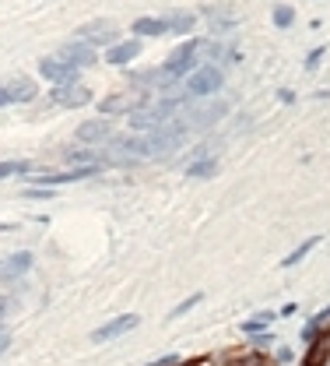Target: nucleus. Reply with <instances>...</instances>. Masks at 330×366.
I'll return each instance as SVG.
<instances>
[{"instance_id": "16", "label": "nucleus", "mask_w": 330, "mask_h": 366, "mask_svg": "<svg viewBox=\"0 0 330 366\" xmlns=\"http://www.w3.org/2000/svg\"><path fill=\"white\" fill-rule=\"evenodd\" d=\"M193 21H197L193 11H172V14L165 18V28H169L172 36H190V32H193Z\"/></svg>"}, {"instance_id": "5", "label": "nucleus", "mask_w": 330, "mask_h": 366, "mask_svg": "<svg viewBox=\"0 0 330 366\" xmlns=\"http://www.w3.org/2000/svg\"><path fill=\"white\" fill-rule=\"evenodd\" d=\"M53 103L64 106V109H81L92 103V88L84 81H74V85H53Z\"/></svg>"}, {"instance_id": "31", "label": "nucleus", "mask_w": 330, "mask_h": 366, "mask_svg": "<svg viewBox=\"0 0 330 366\" xmlns=\"http://www.w3.org/2000/svg\"><path fill=\"white\" fill-rule=\"evenodd\" d=\"M4 314H8V299L0 296V321H4Z\"/></svg>"}, {"instance_id": "8", "label": "nucleus", "mask_w": 330, "mask_h": 366, "mask_svg": "<svg viewBox=\"0 0 330 366\" xmlns=\"http://www.w3.org/2000/svg\"><path fill=\"white\" fill-rule=\"evenodd\" d=\"M141 324V317L137 314H123V317H113V321H106L102 327H95L92 331V342L99 345V342H113V338H119V334H127V331H134Z\"/></svg>"}, {"instance_id": "13", "label": "nucleus", "mask_w": 330, "mask_h": 366, "mask_svg": "<svg viewBox=\"0 0 330 366\" xmlns=\"http://www.w3.org/2000/svg\"><path fill=\"white\" fill-rule=\"evenodd\" d=\"M204 18H207V32L215 36H225L235 28V14H228L225 8H204Z\"/></svg>"}, {"instance_id": "33", "label": "nucleus", "mask_w": 330, "mask_h": 366, "mask_svg": "<svg viewBox=\"0 0 330 366\" xmlns=\"http://www.w3.org/2000/svg\"><path fill=\"white\" fill-rule=\"evenodd\" d=\"M4 229H11V226H0V233H4Z\"/></svg>"}, {"instance_id": "11", "label": "nucleus", "mask_w": 330, "mask_h": 366, "mask_svg": "<svg viewBox=\"0 0 330 366\" xmlns=\"http://www.w3.org/2000/svg\"><path fill=\"white\" fill-rule=\"evenodd\" d=\"M137 56H141V39H123V43H113L106 50V60L116 64V67H127L130 60H137Z\"/></svg>"}, {"instance_id": "18", "label": "nucleus", "mask_w": 330, "mask_h": 366, "mask_svg": "<svg viewBox=\"0 0 330 366\" xmlns=\"http://www.w3.org/2000/svg\"><path fill=\"white\" fill-rule=\"evenodd\" d=\"M215 169H218V159H215V155H207V159H197V162H190V166H187V176H193V180H204V176H215Z\"/></svg>"}, {"instance_id": "27", "label": "nucleus", "mask_w": 330, "mask_h": 366, "mask_svg": "<svg viewBox=\"0 0 330 366\" xmlns=\"http://www.w3.org/2000/svg\"><path fill=\"white\" fill-rule=\"evenodd\" d=\"M250 338H253V345H257V349H267V345H274V342H278L271 331H257V334H250Z\"/></svg>"}, {"instance_id": "1", "label": "nucleus", "mask_w": 330, "mask_h": 366, "mask_svg": "<svg viewBox=\"0 0 330 366\" xmlns=\"http://www.w3.org/2000/svg\"><path fill=\"white\" fill-rule=\"evenodd\" d=\"M187 141V124L169 120V124L155 127L152 134H144V159H169L172 151H179Z\"/></svg>"}, {"instance_id": "7", "label": "nucleus", "mask_w": 330, "mask_h": 366, "mask_svg": "<svg viewBox=\"0 0 330 366\" xmlns=\"http://www.w3.org/2000/svg\"><path fill=\"white\" fill-rule=\"evenodd\" d=\"M113 138V124H109V116H95V120H84V124H78V141L88 144V148H95L102 141Z\"/></svg>"}, {"instance_id": "14", "label": "nucleus", "mask_w": 330, "mask_h": 366, "mask_svg": "<svg viewBox=\"0 0 330 366\" xmlns=\"http://www.w3.org/2000/svg\"><path fill=\"white\" fill-rule=\"evenodd\" d=\"M134 109H137V103L130 96H123V92H119V96H106L99 103V113L102 116H119V113H134Z\"/></svg>"}, {"instance_id": "26", "label": "nucleus", "mask_w": 330, "mask_h": 366, "mask_svg": "<svg viewBox=\"0 0 330 366\" xmlns=\"http://www.w3.org/2000/svg\"><path fill=\"white\" fill-rule=\"evenodd\" d=\"M148 366H187V359L179 356V352H169V356H162V359H152Z\"/></svg>"}, {"instance_id": "17", "label": "nucleus", "mask_w": 330, "mask_h": 366, "mask_svg": "<svg viewBox=\"0 0 330 366\" xmlns=\"http://www.w3.org/2000/svg\"><path fill=\"white\" fill-rule=\"evenodd\" d=\"M64 162L78 169V166H92V162H99V159H95V148H88V144H84V148H74V151H64Z\"/></svg>"}, {"instance_id": "22", "label": "nucleus", "mask_w": 330, "mask_h": 366, "mask_svg": "<svg viewBox=\"0 0 330 366\" xmlns=\"http://www.w3.org/2000/svg\"><path fill=\"white\" fill-rule=\"evenodd\" d=\"M327 352H330V345H327V342H313V345H309V356H306V363H303V366H323Z\"/></svg>"}, {"instance_id": "15", "label": "nucleus", "mask_w": 330, "mask_h": 366, "mask_svg": "<svg viewBox=\"0 0 330 366\" xmlns=\"http://www.w3.org/2000/svg\"><path fill=\"white\" fill-rule=\"evenodd\" d=\"M130 32L134 39H148V36H165L169 28H165V18H137L130 25Z\"/></svg>"}, {"instance_id": "4", "label": "nucleus", "mask_w": 330, "mask_h": 366, "mask_svg": "<svg viewBox=\"0 0 330 366\" xmlns=\"http://www.w3.org/2000/svg\"><path fill=\"white\" fill-rule=\"evenodd\" d=\"M56 60H60V64H67V67H74V71H84V67H92L95 60H99V50H92L88 43H81V39H74V43L60 46Z\"/></svg>"}, {"instance_id": "12", "label": "nucleus", "mask_w": 330, "mask_h": 366, "mask_svg": "<svg viewBox=\"0 0 330 366\" xmlns=\"http://www.w3.org/2000/svg\"><path fill=\"white\" fill-rule=\"evenodd\" d=\"M28 268H32V254H28V250L11 254L8 261H0V282H11V279H18V274H25Z\"/></svg>"}, {"instance_id": "21", "label": "nucleus", "mask_w": 330, "mask_h": 366, "mask_svg": "<svg viewBox=\"0 0 330 366\" xmlns=\"http://www.w3.org/2000/svg\"><path fill=\"white\" fill-rule=\"evenodd\" d=\"M327 324H330V307H327L323 314H316V317L303 327V342H309V345H313V342H316V331H320V327H327Z\"/></svg>"}, {"instance_id": "20", "label": "nucleus", "mask_w": 330, "mask_h": 366, "mask_svg": "<svg viewBox=\"0 0 330 366\" xmlns=\"http://www.w3.org/2000/svg\"><path fill=\"white\" fill-rule=\"evenodd\" d=\"M271 21H274V28H292L295 25V8L292 4H274Z\"/></svg>"}, {"instance_id": "6", "label": "nucleus", "mask_w": 330, "mask_h": 366, "mask_svg": "<svg viewBox=\"0 0 330 366\" xmlns=\"http://www.w3.org/2000/svg\"><path fill=\"white\" fill-rule=\"evenodd\" d=\"M225 113H228V103L211 96V103L190 106V127H197V131H204V127H215V124H218V120H222Z\"/></svg>"}, {"instance_id": "32", "label": "nucleus", "mask_w": 330, "mask_h": 366, "mask_svg": "<svg viewBox=\"0 0 330 366\" xmlns=\"http://www.w3.org/2000/svg\"><path fill=\"white\" fill-rule=\"evenodd\" d=\"M11 99H8V92H4V85H0V106H8Z\"/></svg>"}, {"instance_id": "30", "label": "nucleus", "mask_w": 330, "mask_h": 366, "mask_svg": "<svg viewBox=\"0 0 330 366\" xmlns=\"http://www.w3.org/2000/svg\"><path fill=\"white\" fill-rule=\"evenodd\" d=\"M278 363H292V349H278Z\"/></svg>"}, {"instance_id": "23", "label": "nucleus", "mask_w": 330, "mask_h": 366, "mask_svg": "<svg viewBox=\"0 0 330 366\" xmlns=\"http://www.w3.org/2000/svg\"><path fill=\"white\" fill-rule=\"evenodd\" d=\"M271 321H274V314H271V310H263V314H257L253 321H246V324H243V331H246V334L267 331V324H271Z\"/></svg>"}, {"instance_id": "3", "label": "nucleus", "mask_w": 330, "mask_h": 366, "mask_svg": "<svg viewBox=\"0 0 330 366\" xmlns=\"http://www.w3.org/2000/svg\"><path fill=\"white\" fill-rule=\"evenodd\" d=\"M119 28L113 18H95V21H84V25H78V39L81 43H88L92 50H99V46H113V43H119Z\"/></svg>"}, {"instance_id": "25", "label": "nucleus", "mask_w": 330, "mask_h": 366, "mask_svg": "<svg viewBox=\"0 0 330 366\" xmlns=\"http://www.w3.org/2000/svg\"><path fill=\"white\" fill-rule=\"evenodd\" d=\"M200 299H204L200 292H193V296H187V299H183V303H179V307H176V310L169 314V321H176V317H183L187 310H193V307H197V303H200Z\"/></svg>"}, {"instance_id": "19", "label": "nucleus", "mask_w": 330, "mask_h": 366, "mask_svg": "<svg viewBox=\"0 0 330 366\" xmlns=\"http://www.w3.org/2000/svg\"><path fill=\"white\" fill-rule=\"evenodd\" d=\"M316 243H320V236H309V239H303V243H298V247H295V250H292V254L281 261V268H292V264H298V261H303V257H306V254L316 247Z\"/></svg>"}, {"instance_id": "24", "label": "nucleus", "mask_w": 330, "mask_h": 366, "mask_svg": "<svg viewBox=\"0 0 330 366\" xmlns=\"http://www.w3.org/2000/svg\"><path fill=\"white\" fill-rule=\"evenodd\" d=\"M32 166L28 162H21V159H14V162H0V180H8V176H18V173H28Z\"/></svg>"}, {"instance_id": "9", "label": "nucleus", "mask_w": 330, "mask_h": 366, "mask_svg": "<svg viewBox=\"0 0 330 366\" xmlns=\"http://www.w3.org/2000/svg\"><path fill=\"white\" fill-rule=\"evenodd\" d=\"M39 78H46L53 85H74V81H81V71L60 64L56 56H46V60H39Z\"/></svg>"}, {"instance_id": "2", "label": "nucleus", "mask_w": 330, "mask_h": 366, "mask_svg": "<svg viewBox=\"0 0 330 366\" xmlns=\"http://www.w3.org/2000/svg\"><path fill=\"white\" fill-rule=\"evenodd\" d=\"M222 81H225V74H222L218 64H200L193 74H187V88L183 92L190 99H211V96L222 92Z\"/></svg>"}, {"instance_id": "10", "label": "nucleus", "mask_w": 330, "mask_h": 366, "mask_svg": "<svg viewBox=\"0 0 330 366\" xmlns=\"http://www.w3.org/2000/svg\"><path fill=\"white\" fill-rule=\"evenodd\" d=\"M4 92H8L11 103H32V99L39 96V85H36L32 78H25V74H14V78L4 85Z\"/></svg>"}, {"instance_id": "28", "label": "nucleus", "mask_w": 330, "mask_h": 366, "mask_svg": "<svg viewBox=\"0 0 330 366\" xmlns=\"http://www.w3.org/2000/svg\"><path fill=\"white\" fill-rule=\"evenodd\" d=\"M25 197H32V201H46V197H53V187H28V191H25Z\"/></svg>"}, {"instance_id": "29", "label": "nucleus", "mask_w": 330, "mask_h": 366, "mask_svg": "<svg viewBox=\"0 0 330 366\" xmlns=\"http://www.w3.org/2000/svg\"><path fill=\"white\" fill-rule=\"evenodd\" d=\"M323 53H327V46H320V50H313V53L306 56V67H309V71H313V67L320 64V60H323Z\"/></svg>"}]
</instances>
